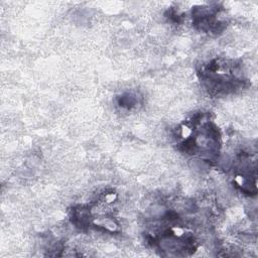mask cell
I'll use <instances>...</instances> for the list:
<instances>
[{"mask_svg": "<svg viewBox=\"0 0 258 258\" xmlns=\"http://www.w3.org/2000/svg\"><path fill=\"white\" fill-rule=\"evenodd\" d=\"M203 120V115H199L182 126L180 146L185 153L211 160L219 152L220 134L212 122Z\"/></svg>", "mask_w": 258, "mask_h": 258, "instance_id": "1", "label": "cell"}, {"mask_svg": "<svg viewBox=\"0 0 258 258\" xmlns=\"http://www.w3.org/2000/svg\"><path fill=\"white\" fill-rule=\"evenodd\" d=\"M235 72V71H234ZM232 71V66L218 59L207 64L202 72V80L207 89L215 94H227L239 88L240 80Z\"/></svg>", "mask_w": 258, "mask_h": 258, "instance_id": "2", "label": "cell"}, {"mask_svg": "<svg viewBox=\"0 0 258 258\" xmlns=\"http://www.w3.org/2000/svg\"><path fill=\"white\" fill-rule=\"evenodd\" d=\"M135 104H136V99L131 94H127L125 96H122L120 101H119V105L121 107H126V108H131V107L135 106Z\"/></svg>", "mask_w": 258, "mask_h": 258, "instance_id": "3", "label": "cell"}]
</instances>
